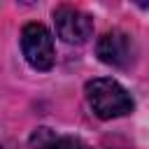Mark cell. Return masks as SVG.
I'll use <instances>...</instances> for the list:
<instances>
[{"label": "cell", "instance_id": "obj_6", "mask_svg": "<svg viewBox=\"0 0 149 149\" xmlns=\"http://www.w3.org/2000/svg\"><path fill=\"white\" fill-rule=\"evenodd\" d=\"M0 149H2V147H0Z\"/></svg>", "mask_w": 149, "mask_h": 149}, {"label": "cell", "instance_id": "obj_1", "mask_svg": "<svg viewBox=\"0 0 149 149\" xmlns=\"http://www.w3.org/2000/svg\"><path fill=\"white\" fill-rule=\"evenodd\" d=\"M86 100L91 109L95 112V116L100 119L126 116L135 107L130 93L116 79H109V77H98V79L86 81Z\"/></svg>", "mask_w": 149, "mask_h": 149}, {"label": "cell", "instance_id": "obj_4", "mask_svg": "<svg viewBox=\"0 0 149 149\" xmlns=\"http://www.w3.org/2000/svg\"><path fill=\"white\" fill-rule=\"evenodd\" d=\"M95 54H98V58L105 65L126 70V68L133 65L137 49H135V42H133V37L128 33H123V30H109V33H105L98 40Z\"/></svg>", "mask_w": 149, "mask_h": 149}, {"label": "cell", "instance_id": "obj_3", "mask_svg": "<svg viewBox=\"0 0 149 149\" xmlns=\"http://www.w3.org/2000/svg\"><path fill=\"white\" fill-rule=\"evenodd\" d=\"M54 23L58 37L68 44H84L93 35V19L70 5H61L54 9Z\"/></svg>", "mask_w": 149, "mask_h": 149}, {"label": "cell", "instance_id": "obj_5", "mask_svg": "<svg viewBox=\"0 0 149 149\" xmlns=\"http://www.w3.org/2000/svg\"><path fill=\"white\" fill-rule=\"evenodd\" d=\"M33 149H86V144L79 137L65 135V137H56L54 130L49 128H37L30 137Z\"/></svg>", "mask_w": 149, "mask_h": 149}, {"label": "cell", "instance_id": "obj_2", "mask_svg": "<svg viewBox=\"0 0 149 149\" xmlns=\"http://www.w3.org/2000/svg\"><path fill=\"white\" fill-rule=\"evenodd\" d=\"M21 49L30 68L47 72L54 65V37L42 23H26L21 30Z\"/></svg>", "mask_w": 149, "mask_h": 149}]
</instances>
